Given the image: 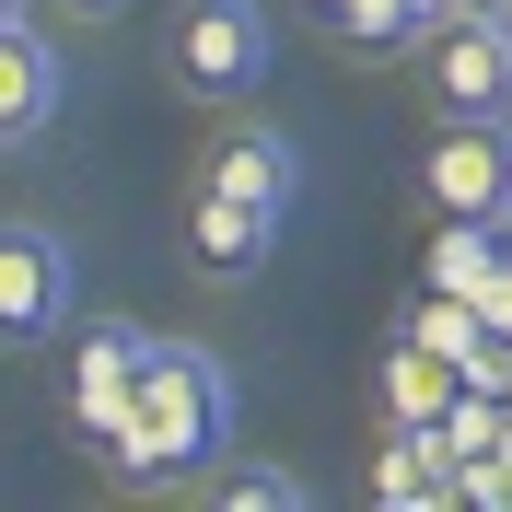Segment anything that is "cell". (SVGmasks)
<instances>
[{"label":"cell","mask_w":512,"mask_h":512,"mask_svg":"<svg viewBox=\"0 0 512 512\" xmlns=\"http://www.w3.org/2000/svg\"><path fill=\"white\" fill-rule=\"evenodd\" d=\"M222 443H233V373L210 350H187V338H163L128 419H117V443H105V466L128 489H187L222 466Z\"/></svg>","instance_id":"1"},{"label":"cell","mask_w":512,"mask_h":512,"mask_svg":"<svg viewBox=\"0 0 512 512\" xmlns=\"http://www.w3.org/2000/svg\"><path fill=\"white\" fill-rule=\"evenodd\" d=\"M152 326L140 315H70V431L82 443H117V419H128V396H140V373H152Z\"/></svg>","instance_id":"2"},{"label":"cell","mask_w":512,"mask_h":512,"mask_svg":"<svg viewBox=\"0 0 512 512\" xmlns=\"http://www.w3.org/2000/svg\"><path fill=\"white\" fill-rule=\"evenodd\" d=\"M268 12L256 0H187V24H175V82H187L198 105H256V82H268Z\"/></svg>","instance_id":"3"},{"label":"cell","mask_w":512,"mask_h":512,"mask_svg":"<svg viewBox=\"0 0 512 512\" xmlns=\"http://www.w3.org/2000/svg\"><path fill=\"white\" fill-rule=\"evenodd\" d=\"M70 303H82V256H70V233L12 222V233H0V338H12V350L70 338Z\"/></svg>","instance_id":"4"},{"label":"cell","mask_w":512,"mask_h":512,"mask_svg":"<svg viewBox=\"0 0 512 512\" xmlns=\"http://www.w3.org/2000/svg\"><path fill=\"white\" fill-rule=\"evenodd\" d=\"M431 210L512 222V117H443V140H431Z\"/></svg>","instance_id":"5"},{"label":"cell","mask_w":512,"mask_h":512,"mask_svg":"<svg viewBox=\"0 0 512 512\" xmlns=\"http://www.w3.org/2000/svg\"><path fill=\"white\" fill-rule=\"evenodd\" d=\"M431 94H443V117H512V35L489 24V12H454L431 47Z\"/></svg>","instance_id":"6"},{"label":"cell","mask_w":512,"mask_h":512,"mask_svg":"<svg viewBox=\"0 0 512 512\" xmlns=\"http://www.w3.org/2000/svg\"><path fill=\"white\" fill-rule=\"evenodd\" d=\"M59 94H70L59 47H47L35 24H12V35H0V140H12V152H35V140L59 128Z\"/></svg>","instance_id":"7"},{"label":"cell","mask_w":512,"mask_h":512,"mask_svg":"<svg viewBox=\"0 0 512 512\" xmlns=\"http://www.w3.org/2000/svg\"><path fill=\"white\" fill-rule=\"evenodd\" d=\"M373 501H384V512H443V501H454V443H443V419H431V431L384 419V443H373Z\"/></svg>","instance_id":"8"},{"label":"cell","mask_w":512,"mask_h":512,"mask_svg":"<svg viewBox=\"0 0 512 512\" xmlns=\"http://www.w3.org/2000/svg\"><path fill=\"white\" fill-rule=\"evenodd\" d=\"M268 245H280V210H256V198H233V187H198L187 198V256L210 268V280H245Z\"/></svg>","instance_id":"9"},{"label":"cell","mask_w":512,"mask_h":512,"mask_svg":"<svg viewBox=\"0 0 512 512\" xmlns=\"http://www.w3.org/2000/svg\"><path fill=\"white\" fill-rule=\"evenodd\" d=\"M198 187H233V198H256V210H291V187H303V140H291V128H222V152H210Z\"/></svg>","instance_id":"10"},{"label":"cell","mask_w":512,"mask_h":512,"mask_svg":"<svg viewBox=\"0 0 512 512\" xmlns=\"http://www.w3.org/2000/svg\"><path fill=\"white\" fill-rule=\"evenodd\" d=\"M454 396H466V373H454V361L431 350V338H408V326H396V338H384V419L431 431V419H443Z\"/></svg>","instance_id":"11"},{"label":"cell","mask_w":512,"mask_h":512,"mask_svg":"<svg viewBox=\"0 0 512 512\" xmlns=\"http://www.w3.org/2000/svg\"><path fill=\"white\" fill-rule=\"evenodd\" d=\"M210 501H222V512H303L315 489L291 478V466H222V478H210Z\"/></svg>","instance_id":"12"},{"label":"cell","mask_w":512,"mask_h":512,"mask_svg":"<svg viewBox=\"0 0 512 512\" xmlns=\"http://www.w3.org/2000/svg\"><path fill=\"white\" fill-rule=\"evenodd\" d=\"M59 12H70V24H117L128 0H59Z\"/></svg>","instance_id":"13"},{"label":"cell","mask_w":512,"mask_h":512,"mask_svg":"<svg viewBox=\"0 0 512 512\" xmlns=\"http://www.w3.org/2000/svg\"><path fill=\"white\" fill-rule=\"evenodd\" d=\"M489 24H501V35H512V0H489Z\"/></svg>","instance_id":"14"},{"label":"cell","mask_w":512,"mask_h":512,"mask_svg":"<svg viewBox=\"0 0 512 512\" xmlns=\"http://www.w3.org/2000/svg\"><path fill=\"white\" fill-rule=\"evenodd\" d=\"M315 12H326V24H338V12H350V0H315Z\"/></svg>","instance_id":"15"},{"label":"cell","mask_w":512,"mask_h":512,"mask_svg":"<svg viewBox=\"0 0 512 512\" xmlns=\"http://www.w3.org/2000/svg\"><path fill=\"white\" fill-rule=\"evenodd\" d=\"M466 12H489V0H466Z\"/></svg>","instance_id":"16"}]
</instances>
